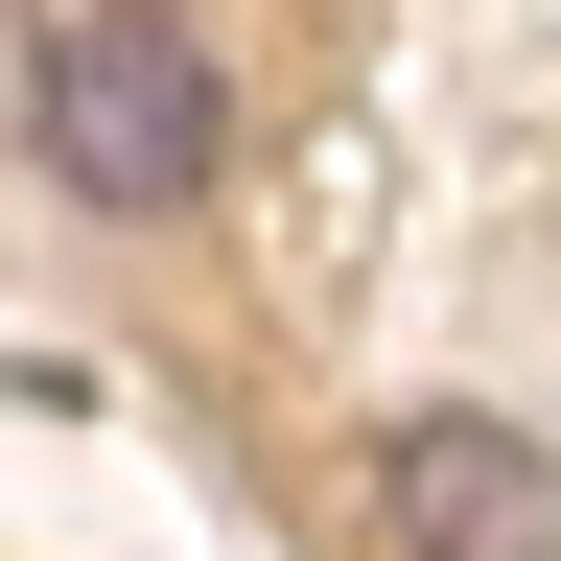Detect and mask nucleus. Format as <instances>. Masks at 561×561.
<instances>
[{
    "instance_id": "f257e3e1",
    "label": "nucleus",
    "mask_w": 561,
    "mask_h": 561,
    "mask_svg": "<svg viewBox=\"0 0 561 561\" xmlns=\"http://www.w3.org/2000/svg\"><path fill=\"white\" fill-rule=\"evenodd\" d=\"M24 117H47V187L70 210H187L210 164H234V70H210L164 0H70L47 70H24Z\"/></svg>"
},
{
    "instance_id": "f03ea898",
    "label": "nucleus",
    "mask_w": 561,
    "mask_h": 561,
    "mask_svg": "<svg viewBox=\"0 0 561 561\" xmlns=\"http://www.w3.org/2000/svg\"><path fill=\"white\" fill-rule=\"evenodd\" d=\"M375 515H398V561H561V491H538L515 421H398Z\"/></svg>"
}]
</instances>
